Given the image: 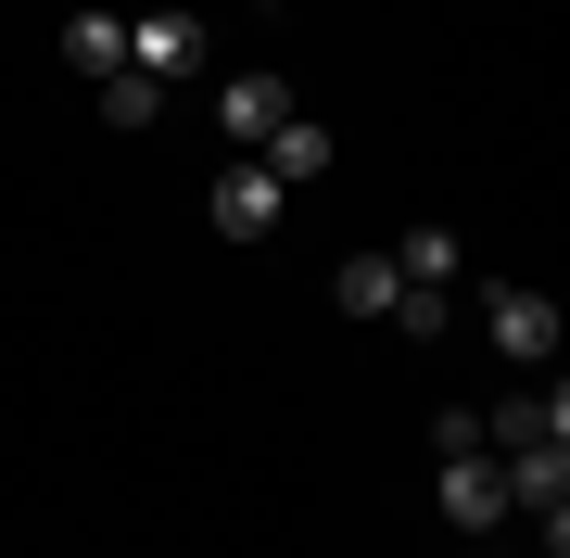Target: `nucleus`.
<instances>
[{"label":"nucleus","instance_id":"obj_12","mask_svg":"<svg viewBox=\"0 0 570 558\" xmlns=\"http://www.w3.org/2000/svg\"><path fill=\"white\" fill-rule=\"evenodd\" d=\"M393 331H406V343H444V292H393Z\"/></svg>","mask_w":570,"mask_h":558},{"label":"nucleus","instance_id":"obj_7","mask_svg":"<svg viewBox=\"0 0 570 558\" xmlns=\"http://www.w3.org/2000/svg\"><path fill=\"white\" fill-rule=\"evenodd\" d=\"M482 432H494V444L520 457V444H558V432H570V407H558V381H546V393H508V407H494Z\"/></svg>","mask_w":570,"mask_h":558},{"label":"nucleus","instance_id":"obj_11","mask_svg":"<svg viewBox=\"0 0 570 558\" xmlns=\"http://www.w3.org/2000/svg\"><path fill=\"white\" fill-rule=\"evenodd\" d=\"M102 115H115V127H153V115H165V77H140V63H115V77H102Z\"/></svg>","mask_w":570,"mask_h":558},{"label":"nucleus","instance_id":"obj_4","mask_svg":"<svg viewBox=\"0 0 570 558\" xmlns=\"http://www.w3.org/2000/svg\"><path fill=\"white\" fill-rule=\"evenodd\" d=\"M279 115H292L279 77H254V63H242V77H216V127H228L242 153H266V127H279Z\"/></svg>","mask_w":570,"mask_h":558},{"label":"nucleus","instance_id":"obj_10","mask_svg":"<svg viewBox=\"0 0 570 558\" xmlns=\"http://www.w3.org/2000/svg\"><path fill=\"white\" fill-rule=\"evenodd\" d=\"M63 51H77L89 77H115V63H127V26L115 13H63Z\"/></svg>","mask_w":570,"mask_h":558},{"label":"nucleus","instance_id":"obj_8","mask_svg":"<svg viewBox=\"0 0 570 558\" xmlns=\"http://www.w3.org/2000/svg\"><path fill=\"white\" fill-rule=\"evenodd\" d=\"M393 280H406V292H444V280H456V228H444V216L406 228V242H393Z\"/></svg>","mask_w":570,"mask_h":558},{"label":"nucleus","instance_id":"obj_3","mask_svg":"<svg viewBox=\"0 0 570 558\" xmlns=\"http://www.w3.org/2000/svg\"><path fill=\"white\" fill-rule=\"evenodd\" d=\"M127 63H140V77H190V63H204V13H190V0L140 13V26H127Z\"/></svg>","mask_w":570,"mask_h":558},{"label":"nucleus","instance_id":"obj_9","mask_svg":"<svg viewBox=\"0 0 570 558\" xmlns=\"http://www.w3.org/2000/svg\"><path fill=\"white\" fill-rule=\"evenodd\" d=\"M330 292H343V317H393V254H343V267H330Z\"/></svg>","mask_w":570,"mask_h":558},{"label":"nucleus","instance_id":"obj_6","mask_svg":"<svg viewBox=\"0 0 570 558\" xmlns=\"http://www.w3.org/2000/svg\"><path fill=\"white\" fill-rule=\"evenodd\" d=\"M266 178H279V190L292 178H330V127L317 115H279V127H266Z\"/></svg>","mask_w":570,"mask_h":558},{"label":"nucleus","instance_id":"obj_2","mask_svg":"<svg viewBox=\"0 0 570 558\" xmlns=\"http://www.w3.org/2000/svg\"><path fill=\"white\" fill-rule=\"evenodd\" d=\"M204 216L228 228V242H266V228H279V178H266V153H242V166L204 190Z\"/></svg>","mask_w":570,"mask_h":558},{"label":"nucleus","instance_id":"obj_1","mask_svg":"<svg viewBox=\"0 0 570 558\" xmlns=\"http://www.w3.org/2000/svg\"><path fill=\"white\" fill-rule=\"evenodd\" d=\"M431 496H444V520H456V533H494V520H508V470H494L482 444H456Z\"/></svg>","mask_w":570,"mask_h":558},{"label":"nucleus","instance_id":"obj_5","mask_svg":"<svg viewBox=\"0 0 570 558\" xmlns=\"http://www.w3.org/2000/svg\"><path fill=\"white\" fill-rule=\"evenodd\" d=\"M494 355H520V369H532V355H558V305H546L532 280L494 292Z\"/></svg>","mask_w":570,"mask_h":558}]
</instances>
